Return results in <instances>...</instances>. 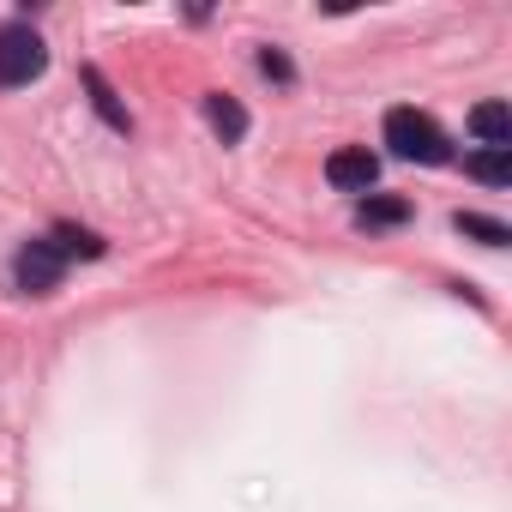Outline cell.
<instances>
[{"mask_svg":"<svg viewBox=\"0 0 512 512\" xmlns=\"http://www.w3.org/2000/svg\"><path fill=\"white\" fill-rule=\"evenodd\" d=\"M470 133H476L488 151H506V145H512V109H506V103H476V109H470Z\"/></svg>","mask_w":512,"mask_h":512,"instance_id":"5","label":"cell"},{"mask_svg":"<svg viewBox=\"0 0 512 512\" xmlns=\"http://www.w3.org/2000/svg\"><path fill=\"white\" fill-rule=\"evenodd\" d=\"M386 145H392L404 163H446V157H452L446 133H440L422 109H392V115H386Z\"/></svg>","mask_w":512,"mask_h":512,"instance_id":"1","label":"cell"},{"mask_svg":"<svg viewBox=\"0 0 512 512\" xmlns=\"http://www.w3.org/2000/svg\"><path fill=\"white\" fill-rule=\"evenodd\" d=\"M356 217H362L368 229H392V223L410 217V199H398V193H368V199L356 205Z\"/></svg>","mask_w":512,"mask_h":512,"instance_id":"6","label":"cell"},{"mask_svg":"<svg viewBox=\"0 0 512 512\" xmlns=\"http://www.w3.org/2000/svg\"><path fill=\"white\" fill-rule=\"evenodd\" d=\"M49 67V49L31 25H0V85H31L43 79Z\"/></svg>","mask_w":512,"mask_h":512,"instance_id":"2","label":"cell"},{"mask_svg":"<svg viewBox=\"0 0 512 512\" xmlns=\"http://www.w3.org/2000/svg\"><path fill=\"white\" fill-rule=\"evenodd\" d=\"M13 278H19L25 296H55L61 278H67V253L55 241H25L19 260H13Z\"/></svg>","mask_w":512,"mask_h":512,"instance_id":"3","label":"cell"},{"mask_svg":"<svg viewBox=\"0 0 512 512\" xmlns=\"http://www.w3.org/2000/svg\"><path fill=\"white\" fill-rule=\"evenodd\" d=\"M85 85H91V103H97V115H103V121H109L115 133H127L133 121H127V109L115 103V91H109V79H103L97 67H85Z\"/></svg>","mask_w":512,"mask_h":512,"instance_id":"8","label":"cell"},{"mask_svg":"<svg viewBox=\"0 0 512 512\" xmlns=\"http://www.w3.org/2000/svg\"><path fill=\"white\" fill-rule=\"evenodd\" d=\"M260 67H266L272 79H296V67H290V61H284L278 49H260Z\"/></svg>","mask_w":512,"mask_h":512,"instance_id":"12","label":"cell"},{"mask_svg":"<svg viewBox=\"0 0 512 512\" xmlns=\"http://www.w3.org/2000/svg\"><path fill=\"white\" fill-rule=\"evenodd\" d=\"M464 169H470L482 187H506V181H512V145H506V151H476Z\"/></svg>","mask_w":512,"mask_h":512,"instance_id":"9","label":"cell"},{"mask_svg":"<svg viewBox=\"0 0 512 512\" xmlns=\"http://www.w3.org/2000/svg\"><path fill=\"white\" fill-rule=\"evenodd\" d=\"M205 115H211V127L223 133V145H235V139L247 133V109H241L235 97H205Z\"/></svg>","mask_w":512,"mask_h":512,"instance_id":"7","label":"cell"},{"mask_svg":"<svg viewBox=\"0 0 512 512\" xmlns=\"http://www.w3.org/2000/svg\"><path fill=\"white\" fill-rule=\"evenodd\" d=\"M55 247H61V253H79V260H97V253H103V241H97L91 229H73V223L55 229Z\"/></svg>","mask_w":512,"mask_h":512,"instance_id":"11","label":"cell"},{"mask_svg":"<svg viewBox=\"0 0 512 512\" xmlns=\"http://www.w3.org/2000/svg\"><path fill=\"white\" fill-rule=\"evenodd\" d=\"M326 181H332L338 193H368V187L380 181V157H374L368 145H344V151L326 157Z\"/></svg>","mask_w":512,"mask_h":512,"instance_id":"4","label":"cell"},{"mask_svg":"<svg viewBox=\"0 0 512 512\" xmlns=\"http://www.w3.org/2000/svg\"><path fill=\"white\" fill-rule=\"evenodd\" d=\"M452 229H458V235H476L482 247H506V241H512V229H506V223L476 217V211H458V217H452Z\"/></svg>","mask_w":512,"mask_h":512,"instance_id":"10","label":"cell"}]
</instances>
